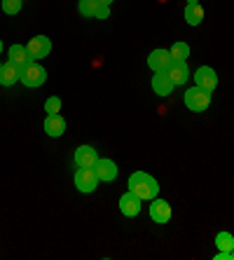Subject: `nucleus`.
<instances>
[{
    "instance_id": "nucleus-1",
    "label": "nucleus",
    "mask_w": 234,
    "mask_h": 260,
    "mask_svg": "<svg viewBox=\"0 0 234 260\" xmlns=\"http://www.w3.org/2000/svg\"><path fill=\"white\" fill-rule=\"evenodd\" d=\"M126 188L131 190L136 197H141L143 202H150L159 194V183H157L148 171H136V174H131L129 176V183H126Z\"/></svg>"
},
{
    "instance_id": "nucleus-2",
    "label": "nucleus",
    "mask_w": 234,
    "mask_h": 260,
    "mask_svg": "<svg viewBox=\"0 0 234 260\" xmlns=\"http://www.w3.org/2000/svg\"><path fill=\"white\" fill-rule=\"evenodd\" d=\"M183 101H185L187 110H192V113H204V110L211 106V91H206V89L194 85V87H190V89H185Z\"/></svg>"
},
{
    "instance_id": "nucleus-3",
    "label": "nucleus",
    "mask_w": 234,
    "mask_h": 260,
    "mask_svg": "<svg viewBox=\"0 0 234 260\" xmlns=\"http://www.w3.org/2000/svg\"><path fill=\"white\" fill-rule=\"evenodd\" d=\"M75 188L82 194H91L98 188V176L94 174L91 167H78V171H75Z\"/></svg>"
},
{
    "instance_id": "nucleus-4",
    "label": "nucleus",
    "mask_w": 234,
    "mask_h": 260,
    "mask_svg": "<svg viewBox=\"0 0 234 260\" xmlns=\"http://www.w3.org/2000/svg\"><path fill=\"white\" fill-rule=\"evenodd\" d=\"M19 82H24V87H30V89H36V87H42L47 82V71L42 66H38L36 61L30 63V66L21 68V78Z\"/></svg>"
},
{
    "instance_id": "nucleus-5",
    "label": "nucleus",
    "mask_w": 234,
    "mask_h": 260,
    "mask_svg": "<svg viewBox=\"0 0 234 260\" xmlns=\"http://www.w3.org/2000/svg\"><path fill=\"white\" fill-rule=\"evenodd\" d=\"M91 169H94V174L98 176V181L101 183H113L115 178H117V174H120L117 164H115L113 159H108V157H98L96 164H94Z\"/></svg>"
},
{
    "instance_id": "nucleus-6",
    "label": "nucleus",
    "mask_w": 234,
    "mask_h": 260,
    "mask_svg": "<svg viewBox=\"0 0 234 260\" xmlns=\"http://www.w3.org/2000/svg\"><path fill=\"white\" fill-rule=\"evenodd\" d=\"M194 85L213 94V91H216V87H218V73L213 71L211 66L197 68V71H194Z\"/></svg>"
},
{
    "instance_id": "nucleus-7",
    "label": "nucleus",
    "mask_w": 234,
    "mask_h": 260,
    "mask_svg": "<svg viewBox=\"0 0 234 260\" xmlns=\"http://www.w3.org/2000/svg\"><path fill=\"white\" fill-rule=\"evenodd\" d=\"M26 49H28V54L33 56V59H45V56H49V52H52V40H49L47 36H33L26 43Z\"/></svg>"
},
{
    "instance_id": "nucleus-8",
    "label": "nucleus",
    "mask_w": 234,
    "mask_h": 260,
    "mask_svg": "<svg viewBox=\"0 0 234 260\" xmlns=\"http://www.w3.org/2000/svg\"><path fill=\"white\" fill-rule=\"evenodd\" d=\"M171 54H169V49H152L150 56H148V66H150L152 73H166L169 66H171Z\"/></svg>"
},
{
    "instance_id": "nucleus-9",
    "label": "nucleus",
    "mask_w": 234,
    "mask_h": 260,
    "mask_svg": "<svg viewBox=\"0 0 234 260\" xmlns=\"http://www.w3.org/2000/svg\"><path fill=\"white\" fill-rule=\"evenodd\" d=\"M141 197H136V194L131 192V190H126L124 194L120 197V211H122V216H126V218H136L138 213H141Z\"/></svg>"
},
{
    "instance_id": "nucleus-10",
    "label": "nucleus",
    "mask_w": 234,
    "mask_h": 260,
    "mask_svg": "<svg viewBox=\"0 0 234 260\" xmlns=\"http://www.w3.org/2000/svg\"><path fill=\"white\" fill-rule=\"evenodd\" d=\"M150 218L159 225H166L171 220V204L166 200H159V197L150 200Z\"/></svg>"
},
{
    "instance_id": "nucleus-11",
    "label": "nucleus",
    "mask_w": 234,
    "mask_h": 260,
    "mask_svg": "<svg viewBox=\"0 0 234 260\" xmlns=\"http://www.w3.org/2000/svg\"><path fill=\"white\" fill-rule=\"evenodd\" d=\"M166 75L171 78L176 87L178 85H185L187 78H190V68H187V61H171V66H169Z\"/></svg>"
},
{
    "instance_id": "nucleus-12",
    "label": "nucleus",
    "mask_w": 234,
    "mask_h": 260,
    "mask_svg": "<svg viewBox=\"0 0 234 260\" xmlns=\"http://www.w3.org/2000/svg\"><path fill=\"white\" fill-rule=\"evenodd\" d=\"M7 56H10L7 61H12L14 66H19V68H26V66H30V63L36 61L33 56L28 54L26 45H12V47H10V52H7Z\"/></svg>"
},
{
    "instance_id": "nucleus-13",
    "label": "nucleus",
    "mask_w": 234,
    "mask_h": 260,
    "mask_svg": "<svg viewBox=\"0 0 234 260\" xmlns=\"http://www.w3.org/2000/svg\"><path fill=\"white\" fill-rule=\"evenodd\" d=\"M150 85H152L157 96H169V94H174V87H176L166 73H155L150 80Z\"/></svg>"
},
{
    "instance_id": "nucleus-14",
    "label": "nucleus",
    "mask_w": 234,
    "mask_h": 260,
    "mask_svg": "<svg viewBox=\"0 0 234 260\" xmlns=\"http://www.w3.org/2000/svg\"><path fill=\"white\" fill-rule=\"evenodd\" d=\"M45 134L52 139H59L66 134V120L61 115H47L45 117Z\"/></svg>"
},
{
    "instance_id": "nucleus-15",
    "label": "nucleus",
    "mask_w": 234,
    "mask_h": 260,
    "mask_svg": "<svg viewBox=\"0 0 234 260\" xmlns=\"http://www.w3.org/2000/svg\"><path fill=\"white\" fill-rule=\"evenodd\" d=\"M19 78H21V68L14 66L12 61H7L5 66L0 68V85H3V87H12V85H17Z\"/></svg>"
},
{
    "instance_id": "nucleus-16",
    "label": "nucleus",
    "mask_w": 234,
    "mask_h": 260,
    "mask_svg": "<svg viewBox=\"0 0 234 260\" xmlns=\"http://www.w3.org/2000/svg\"><path fill=\"white\" fill-rule=\"evenodd\" d=\"M96 159H98V155L91 145H80L78 150H75V164L78 167H94Z\"/></svg>"
},
{
    "instance_id": "nucleus-17",
    "label": "nucleus",
    "mask_w": 234,
    "mask_h": 260,
    "mask_svg": "<svg viewBox=\"0 0 234 260\" xmlns=\"http://www.w3.org/2000/svg\"><path fill=\"white\" fill-rule=\"evenodd\" d=\"M183 17H185V21L190 26H199L202 21H204V10H202V5H199V3H187Z\"/></svg>"
},
{
    "instance_id": "nucleus-18",
    "label": "nucleus",
    "mask_w": 234,
    "mask_h": 260,
    "mask_svg": "<svg viewBox=\"0 0 234 260\" xmlns=\"http://www.w3.org/2000/svg\"><path fill=\"white\" fill-rule=\"evenodd\" d=\"M98 7H101V3H98V0H80V3H78L80 14H82V17H87V19L96 17Z\"/></svg>"
},
{
    "instance_id": "nucleus-19",
    "label": "nucleus",
    "mask_w": 234,
    "mask_h": 260,
    "mask_svg": "<svg viewBox=\"0 0 234 260\" xmlns=\"http://www.w3.org/2000/svg\"><path fill=\"white\" fill-rule=\"evenodd\" d=\"M169 54H171V59L174 61H187V56H190V45L187 43H174V47L169 49Z\"/></svg>"
},
{
    "instance_id": "nucleus-20",
    "label": "nucleus",
    "mask_w": 234,
    "mask_h": 260,
    "mask_svg": "<svg viewBox=\"0 0 234 260\" xmlns=\"http://www.w3.org/2000/svg\"><path fill=\"white\" fill-rule=\"evenodd\" d=\"M216 246L218 251H232L234 248V237L229 232H218L216 235Z\"/></svg>"
},
{
    "instance_id": "nucleus-21",
    "label": "nucleus",
    "mask_w": 234,
    "mask_h": 260,
    "mask_svg": "<svg viewBox=\"0 0 234 260\" xmlns=\"http://www.w3.org/2000/svg\"><path fill=\"white\" fill-rule=\"evenodd\" d=\"M21 5H24V0H3V3H0V7H3L5 14H19L21 12Z\"/></svg>"
},
{
    "instance_id": "nucleus-22",
    "label": "nucleus",
    "mask_w": 234,
    "mask_h": 260,
    "mask_svg": "<svg viewBox=\"0 0 234 260\" xmlns=\"http://www.w3.org/2000/svg\"><path fill=\"white\" fill-rule=\"evenodd\" d=\"M45 113H47V115H59L61 113V99L59 96H49L47 101H45Z\"/></svg>"
},
{
    "instance_id": "nucleus-23",
    "label": "nucleus",
    "mask_w": 234,
    "mask_h": 260,
    "mask_svg": "<svg viewBox=\"0 0 234 260\" xmlns=\"http://www.w3.org/2000/svg\"><path fill=\"white\" fill-rule=\"evenodd\" d=\"M213 260H232V251H218Z\"/></svg>"
},
{
    "instance_id": "nucleus-24",
    "label": "nucleus",
    "mask_w": 234,
    "mask_h": 260,
    "mask_svg": "<svg viewBox=\"0 0 234 260\" xmlns=\"http://www.w3.org/2000/svg\"><path fill=\"white\" fill-rule=\"evenodd\" d=\"M98 3H101V5H110V3H113V0H98Z\"/></svg>"
},
{
    "instance_id": "nucleus-25",
    "label": "nucleus",
    "mask_w": 234,
    "mask_h": 260,
    "mask_svg": "<svg viewBox=\"0 0 234 260\" xmlns=\"http://www.w3.org/2000/svg\"><path fill=\"white\" fill-rule=\"evenodd\" d=\"M187 3H199V0H187Z\"/></svg>"
},
{
    "instance_id": "nucleus-26",
    "label": "nucleus",
    "mask_w": 234,
    "mask_h": 260,
    "mask_svg": "<svg viewBox=\"0 0 234 260\" xmlns=\"http://www.w3.org/2000/svg\"><path fill=\"white\" fill-rule=\"evenodd\" d=\"M0 52H3V40H0Z\"/></svg>"
},
{
    "instance_id": "nucleus-27",
    "label": "nucleus",
    "mask_w": 234,
    "mask_h": 260,
    "mask_svg": "<svg viewBox=\"0 0 234 260\" xmlns=\"http://www.w3.org/2000/svg\"><path fill=\"white\" fill-rule=\"evenodd\" d=\"M232 260H234V248H232Z\"/></svg>"
},
{
    "instance_id": "nucleus-28",
    "label": "nucleus",
    "mask_w": 234,
    "mask_h": 260,
    "mask_svg": "<svg viewBox=\"0 0 234 260\" xmlns=\"http://www.w3.org/2000/svg\"><path fill=\"white\" fill-rule=\"evenodd\" d=\"M0 68H3V63H0Z\"/></svg>"
}]
</instances>
